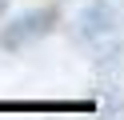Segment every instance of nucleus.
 Listing matches in <instances>:
<instances>
[{"mask_svg":"<svg viewBox=\"0 0 124 120\" xmlns=\"http://www.w3.org/2000/svg\"><path fill=\"white\" fill-rule=\"evenodd\" d=\"M56 20H60V8H56V4L28 8V12L12 16V20L0 28V48H4V52H20V48L36 44V40H44L52 28H56Z\"/></svg>","mask_w":124,"mask_h":120,"instance_id":"f257e3e1","label":"nucleus"},{"mask_svg":"<svg viewBox=\"0 0 124 120\" xmlns=\"http://www.w3.org/2000/svg\"><path fill=\"white\" fill-rule=\"evenodd\" d=\"M4 4H8V0H0V8H4Z\"/></svg>","mask_w":124,"mask_h":120,"instance_id":"f03ea898","label":"nucleus"}]
</instances>
